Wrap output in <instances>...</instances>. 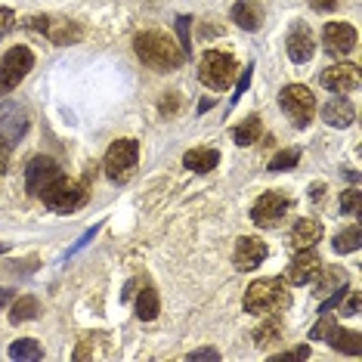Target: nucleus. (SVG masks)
Here are the masks:
<instances>
[{"instance_id": "f257e3e1", "label": "nucleus", "mask_w": 362, "mask_h": 362, "mask_svg": "<svg viewBox=\"0 0 362 362\" xmlns=\"http://www.w3.org/2000/svg\"><path fill=\"white\" fill-rule=\"evenodd\" d=\"M134 50L143 59V65H149L155 71H177L186 62L183 47L170 35H164V31H143V35H136Z\"/></svg>"}, {"instance_id": "f03ea898", "label": "nucleus", "mask_w": 362, "mask_h": 362, "mask_svg": "<svg viewBox=\"0 0 362 362\" xmlns=\"http://www.w3.org/2000/svg\"><path fill=\"white\" fill-rule=\"evenodd\" d=\"M285 303H288L285 279H257V282L248 285V294H245V310L251 316H273Z\"/></svg>"}, {"instance_id": "7ed1b4c3", "label": "nucleus", "mask_w": 362, "mask_h": 362, "mask_svg": "<svg viewBox=\"0 0 362 362\" xmlns=\"http://www.w3.org/2000/svg\"><path fill=\"white\" fill-rule=\"evenodd\" d=\"M136 164H139V143L127 136V139H118V143L109 146L103 168H105V177L121 186L136 174Z\"/></svg>"}, {"instance_id": "20e7f679", "label": "nucleus", "mask_w": 362, "mask_h": 362, "mask_svg": "<svg viewBox=\"0 0 362 362\" xmlns=\"http://www.w3.org/2000/svg\"><path fill=\"white\" fill-rule=\"evenodd\" d=\"M235 71H238L235 59L229 53H220V50H208L199 62V81L208 90H214V93L229 90V84L235 81Z\"/></svg>"}, {"instance_id": "39448f33", "label": "nucleus", "mask_w": 362, "mask_h": 362, "mask_svg": "<svg viewBox=\"0 0 362 362\" xmlns=\"http://www.w3.org/2000/svg\"><path fill=\"white\" fill-rule=\"evenodd\" d=\"M40 199H44V204L50 211L56 214H75L81 204L87 202V189L78 183V180H71V177H56L50 186L40 192Z\"/></svg>"}, {"instance_id": "423d86ee", "label": "nucleus", "mask_w": 362, "mask_h": 362, "mask_svg": "<svg viewBox=\"0 0 362 362\" xmlns=\"http://www.w3.org/2000/svg\"><path fill=\"white\" fill-rule=\"evenodd\" d=\"M279 109H282L288 118H294L298 127H307L313 112H316V96L303 84H288V87H282V93H279Z\"/></svg>"}, {"instance_id": "0eeeda50", "label": "nucleus", "mask_w": 362, "mask_h": 362, "mask_svg": "<svg viewBox=\"0 0 362 362\" xmlns=\"http://www.w3.org/2000/svg\"><path fill=\"white\" fill-rule=\"evenodd\" d=\"M35 69V53L28 47H13L0 62V93H10L25 81V75Z\"/></svg>"}, {"instance_id": "6e6552de", "label": "nucleus", "mask_w": 362, "mask_h": 362, "mask_svg": "<svg viewBox=\"0 0 362 362\" xmlns=\"http://www.w3.org/2000/svg\"><path fill=\"white\" fill-rule=\"evenodd\" d=\"M288 208H291V199H288L285 192H263L251 208V220H254V226H260V229L276 226L288 214Z\"/></svg>"}, {"instance_id": "1a4fd4ad", "label": "nucleus", "mask_w": 362, "mask_h": 362, "mask_svg": "<svg viewBox=\"0 0 362 362\" xmlns=\"http://www.w3.org/2000/svg\"><path fill=\"white\" fill-rule=\"evenodd\" d=\"M28 130V112L16 103H4L0 105V143L13 146L25 136Z\"/></svg>"}, {"instance_id": "9d476101", "label": "nucleus", "mask_w": 362, "mask_h": 362, "mask_svg": "<svg viewBox=\"0 0 362 362\" xmlns=\"http://www.w3.org/2000/svg\"><path fill=\"white\" fill-rule=\"evenodd\" d=\"M59 174H62V170H59V164H56L53 158L37 155V158H31L28 168H25V189L31 195H40Z\"/></svg>"}, {"instance_id": "9b49d317", "label": "nucleus", "mask_w": 362, "mask_h": 362, "mask_svg": "<svg viewBox=\"0 0 362 362\" xmlns=\"http://www.w3.org/2000/svg\"><path fill=\"white\" fill-rule=\"evenodd\" d=\"M319 81H322V87L332 90V93H353V90L362 84L359 69H356V65H350V62H341V65H332V69H325Z\"/></svg>"}, {"instance_id": "f8f14e48", "label": "nucleus", "mask_w": 362, "mask_h": 362, "mask_svg": "<svg viewBox=\"0 0 362 362\" xmlns=\"http://www.w3.org/2000/svg\"><path fill=\"white\" fill-rule=\"evenodd\" d=\"M322 44L332 56H347L356 47V28L347 22H328L322 28Z\"/></svg>"}, {"instance_id": "ddd939ff", "label": "nucleus", "mask_w": 362, "mask_h": 362, "mask_svg": "<svg viewBox=\"0 0 362 362\" xmlns=\"http://www.w3.org/2000/svg\"><path fill=\"white\" fill-rule=\"evenodd\" d=\"M28 28H37V31H44L47 37L53 40V44H71V40H78L81 37V28H75L69 19H62V22H53L50 16H31L28 19Z\"/></svg>"}, {"instance_id": "4468645a", "label": "nucleus", "mask_w": 362, "mask_h": 362, "mask_svg": "<svg viewBox=\"0 0 362 362\" xmlns=\"http://www.w3.org/2000/svg\"><path fill=\"white\" fill-rule=\"evenodd\" d=\"M313 53H316V40H313V31L303 25V22H294V28L288 31V59L291 62H310Z\"/></svg>"}, {"instance_id": "2eb2a0df", "label": "nucleus", "mask_w": 362, "mask_h": 362, "mask_svg": "<svg viewBox=\"0 0 362 362\" xmlns=\"http://www.w3.org/2000/svg\"><path fill=\"white\" fill-rule=\"evenodd\" d=\"M322 269V263H319V254L313 248H300L298 257L291 260V267H288V282L291 285H307L316 279V273Z\"/></svg>"}, {"instance_id": "dca6fc26", "label": "nucleus", "mask_w": 362, "mask_h": 362, "mask_svg": "<svg viewBox=\"0 0 362 362\" xmlns=\"http://www.w3.org/2000/svg\"><path fill=\"white\" fill-rule=\"evenodd\" d=\"M263 257H267V242H260V238H254V235H242L235 242V267L242 269V273L257 269Z\"/></svg>"}, {"instance_id": "f3484780", "label": "nucleus", "mask_w": 362, "mask_h": 362, "mask_svg": "<svg viewBox=\"0 0 362 362\" xmlns=\"http://www.w3.org/2000/svg\"><path fill=\"white\" fill-rule=\"evenodd\" d=\"M322 121L328 127H350L353 121H356V109H353V103L347 96L337 93L334 100H328L322 105Z\"/></svg>"}, {"instance_id": "a211bd4d", "label": "nucleus", "mask_w": 362, "mask_h": 362, "mask_svg": "<svg viewBox=\"0 0 362 362\" xmlns=\"http://www.w3.org/2000/svg\"><path fill=\"white\" fill-rule=\"evenodd\" d=\"M319 238H322V220H316V217H303L291 229V245L298 251L300 248H313Z\"/></svg>"}, {"instance_id": "6ab92c4d", "label": "nucleus", "mask_w": 362, "mask_h": 362, "mask_svg": "<svg viewBox=\"0 0 362 362\" xmlns=\"http://www.w3.org/2000/svg\"><path fill=\"white\" fill-rule=\"evenodd\" d=\"M229 16H233V22L238 28H245V31H257L260 22H263V13H260V6L254 4V0H235Z\"/></svg>"}, {"instance_id": "aec40b11", "label": "nucleus", "mask_w": 362, "mask_h": 362, "mask_svg": "<svg viewBox=\"0 0 362 362\" xmlns=\"http://www.w3.org/2000/svg\"><path fill=\"white\" fill-rule=\"evenodd\" d=\"M183 164L189 170H195V174H211L220 164V152L217 149H189L183 155Z\"/></svg>"}, {"instance_id": "412c9836", "label": "nucleus", "mask_w": 362, "mask_h": 362, "mask_svg": "<svg viewBox=\"0 0 362 362\" xmlns=\"http://www.w3.org/2000/svg\"><path fill=\"white\" fill-rule=\"evenodd\" d=\"M328 344H332L334 350L347 353V356H362V337L356 332H347V328H332V334L325 337Z\"/></svg>"}, {"instance_id": "4be33fe9", "label": "nucleus", "mask_w": 362, "mask_h": 362, "mask_svg": "<svg viewBox=\"0 0 362 362\" xmlns=\"http://www.w3.org/2000/svg\"><path fill=\"white\" fill-rule=\"evenodd\" d=\"M161 313V303H158V294H155V288L152 285H146L143 291H139V298H136V316L143 319V322H152L155 316Z\"/></svg>"}, {"instance_id": "5701e85b", "label": "nucleus", "mask_w": 362, "mask_h": 362, "mask_svg": "<svg viewBox=\"0 0 362 362\" xmlns=\"http://www.w3.org/2000/svg\"><path fill=\"white\" fill-rule=\"evenodd\" d=\"M233 139L238 146H254L260 139V118L257 115H248L235 130H233Z\"/></svg>"}, {"instance_id": "b1692460", "label": "nucleus", "mask_w": 362, "mask_h": 362, "mask_svg": "<svg viewBox=\"0 0 362 362\" xmlns=\"http://www.w3.org/2000/svg\"><path fill=\"white\" fill-rule=\"evenodd\" d=\"M10 359H44V350H40V344L35 341V337H19V341L10 344Z\"/></svg>"}, {"instance_id": "393cba45", "label": "nucleus", "mask_w": 362, "mask_h": 362, "mask_svg": "<svg viewBox=\"0 0 362 362\" xmlns=\"http://www.w3.org/2000/svg\"><path fill=\"white\" fill-rule=\"evenodd\" d=\"M37 310H40L37 298H19V300L13 303V310H10V322H13V325H19V322H31V319L37 316Z\"/></svg>"}, {"instance_id": "a878e982", "label": "nucleus", "mask_w": 362, "mask_h": 362, "mask_svg": "<svg viewBox=\"0 0 362 362\" xmlns=\"http://www.w3.org/2000/svg\"><path fill=\"white\" fill-rule=\"evenodd\" d=\"M316 285H319V291H334V288L347 285V269H341V267H328L325 273L319 269V273H316Z\"/></svg>"}, {"instance_id": "bb28decb", "label": "nucleus", "mask_w": 362, "mask_h": 362, "mask_svg": "<svg viewBox=\"0 0 362 362\" xmlns=\"http://www.w3.org/2000/svg\"><path fill=\"white\" fill-rule=\"evenodd\" d=\"M359 226H347L344 233H337L334 235V242H332V248L337 251V254H350V251H356L359 248Z\"/></svg>"}, {"instance_id": "cd10ccee", "label": "nucleus", "mask_w": 362, "mask_h": 362, "mask_svg": "<svg viewBox=\"0 0 362 362\" xmlns=\"http://www.w3.org/2000/svg\"><path fill=\"white\" fill-rule=\"evenodd\" d=\"M279 334H282V325H279V319L267 316V322H263L257 332H254V344H257V347H267V344L279 341Z\"/></svg>"}, {"instance_id": "c85d7f7f", "label": "nucleus", "mask_w": 362, "mask_h": 362, "mask_svg": "<svg viewBox=\"0 0 362 362\" xmlns=\"http://www.w3.org/2000/svg\"><path fill=\"white\" fill-rule=\"evenodd\" d=\"M298 161H300V152L298 149H282L273 161H269V170H276V174H279V170H291Z\"/></svg>"}, {"instance_id": "c756f323", "label": "nucleus", "mask_w": 362, "mask_h": 362, "mask_svg": "<svg viewBox=\"0 0 362 362\" xmlns=\"http://www.w3.org/2000/svg\"><path fill=\"white\" fill-rule=\"evenodd\" d=\"M362 208V192L359 189H347V192H341V211L350 214V217H356Z\"/></svg>"}, {"instance_id": "7c9ffc66", "label": "nucleus", "mask_w": 362, "mask_h": 362, "mask_svg": "<svg viewBox=\"0 0 362 362\" xmlns=\"http://www.w3.org/2000/svg\"><path fill=\"white\" fill-rule=\"evenodd\" d=\"M189 16H180L177 19V35H180V47H183V53H186V59L192 56V44H189Z\"/></svg>"}, {"instance_id": "2f4dec72", "label": "nucleus", "mask_w": 362, "mask_h": 362, "mask_svg": "<svg viewBox=\"0 0 362 362\" xmlns=\"http://www.w3.org/2000/svg\"><path fill=\"white\" fill-rule=\"evenodd\" d=\"M332 328H334V319H332V316H322V319L316 322V328L310 332V341H325V337L332 334Z\"/></svg>"}, {"instance_id": "473e14b6", "label": "nucleus", "mask_w": 362, "mask_h": 362, "mask_svg": "<svg viewBox=\"0 0 362 362\" xmlns=\"http://www.w3.org/2000/svg\"><path fill=\"white\" fill-rule=\"evenodd\" d=\"M96 233H100V223H96V226H90L87 233L81 235L78 242H75V245H71V248H69V254H65V257H75V254H78L81 248H87V245H90V242H93V238H96Z\"/></svg>"}, {"instance_id": "72a5a7b5", "label": "nucleus", "mask_w": 362, "mask_h": 362, "mask_svg": "<svg viewBox=\"0 0 362 362\" xmlns=\"http://www.w3.org/2000/svg\"><path fill=\"white\" fill-rule=\"evenodd\" d=\"M341 313H344V316H359V291H350L347 303L341 300Z\"/></svg>"}, {"instance_id": "f704fd0d", "label": "nucleus", "mask_w": 362, "mask_h": 362, "mask_svg": "<svg viewBox=\"0 0 362 362\" xmlns=\"http://www.w3.org/2000/svg\"><path fill=\"white\" fill-rule=\"evenodd\" d=\"M344 294H347V291H344V285H341V288H334V294H332V298H328V300L322 303V307H319V313H332L334 307H341Z\"/></svg>"}, {"instance_id": "c9c22d12", "label": "nucleus", "mask_w": 362, "mask_h": 362, "mask_svg": "<svg viewBox=\"0 0 362 362\" xmlns=\"http://www.w3.org/2000/svg\"><path fill=\"white\" fill-rule=\"evenodd\" d=\"M180 109V96L177 93H170V96H164L161 100V115H177Z\"/></svg>"}, {"instance_id": "e433bc0d", "label": "nucleus", "mask_w": 362, "mask_h": 362, "mask_svg": "<svg viewBox=\"0 0 362 362\" xmlns=\"http://www.w3.org/2000/svg\"><path fill=\"white\" fill-rule=\"evenodd\" d=\"M189 359H195V362H199V359H214V362H217V359H220V350L202 347V350H192V353H189Z\"/></svg>"}, {"instance_id": "4c0bfd02", "label": "nucleus", "mask_w": 362, "mask_h": 362, "mask_svg": "<svg viewBox=\"0 0 362 362\" xmlns=\"http://www.w3.org/2000/svg\"><path fill=\"white\" fill-rule=\"evenodd\" d=\"M248 84H251V65L242 71V78H238V84H235V96H233V103H238V96L248 90Z\"/></svg>"}, {"instance_id": "58836bf2", "label": "nucleus", "mask_w": 362, "mask_h": 362, "mask_svg": "<svg viewBox=\"0 0 362 362\" xmlns=\"http://www.w3.org/2000/svg\"><path fill=\"white\" fill-rule=\"evenodd\" d=\"M6 164H10V146L0 143V174H6Z\"/></svg>"}, {"instance_id": "ea45409f", "label": "nucleus", "mask_w": 362, "mask_h": 362, "mask_svg": "<svg viewBox=\"0 0 362 362\" xmlns=\"http://www.w3.org/2000/svg\"><path fill=\"white\" fill-rule=\"evenodd\" d=\"M337 4L341 0H310V6H316V10H334Z\"/></svg>"}, {"instance_id": "a19ab883", "label": "nucleus", "mask_w": 362, "mask_h": 362, "mask_svg": "<svg viewBox=\"0 0 362 362\" xmlns=\"http://www.w3.org/2000/svg\"><path fill=\"white\" fill-rule=\"evenodd\" d=\"M322 195H325V183H313L310 186V199L313 202H322Z\"/></svg>"}, {"instance_id": "79ce46f5", "label": "nucleus", "mask_w": 362, "mask_h": 362, "mask_svg": "<svg viewBox=\"0 0 362 362\" xmlns=\"http://www.w3.org/2000/svg\"><path fill=\"white\" fill-rule=\"evenodd\" d=\"M13 294H16V291H10V288H0V307H4V303H10Z\"/></svg>"}, {"instance_id": "37998d69", "label": "nucleus", "mask_w": 362, "mask_h": 362, "mask_svg": "<svg viewBox=\"0 0 362 362\" xmlns=\"http://www.w3.org/2000/svg\"><path fill=\"white\" fill-rule=\"evenodd\" d=\"M310 356V347H298L294 350V359H307Z\"/></svg>"}, {"instance_id": "c03bdc74", "label": "nucleus", "mask_w": 362, "mask_h": 362, "mask_svg": "<svg viewBox=\"0 0 362 362\" xmlns=\"http://www.w3.org/2000/svg\"><path fill=\"white\" fill-rule=\"evenodd\" d=\"M6 248H10V245H6V242H0V254H4Z\"/></svg>"}, {"instance_id": "a18cd8bd", "label": "nucleus", "mask_w": 362, "mask_h": 362, "mask_svg": "<svg viewBox=\"0 0 362 362\" xmlns=\"http://www.w3.org/2000/svg\"><path fill=\"white\" fill-rule=\"evenodd\" d=\"M4 13H6V10H0V16H4Z\"/></svg>"}]
</instances>
